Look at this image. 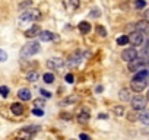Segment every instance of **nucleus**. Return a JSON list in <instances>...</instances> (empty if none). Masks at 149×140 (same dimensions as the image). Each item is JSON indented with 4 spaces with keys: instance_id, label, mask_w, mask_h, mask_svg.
Segmentation results:
<instances>
[{
    "instance_id": "f257e3e1",
    "label": "nucleus",
    "mask_w": 149,
    "mask_h": 140,
    "mask_svg": "<svg viewBox=\"0 0 149 140\" xmlns=\"http://www.w3.org/2000/svg\"><path fill=\"white\" fill-rule=\"evenodd\" d=\"M40 51V44L37 41H29L24 45V48L21 50V57L22 58H26V57H31L34 54H37Z\"/></svg>"
},
{
    "instance_id": "f8f14e48",
    "label": "nucleus",
    "mask_w": 149,
    "mask_h": 140,
    "mask_svg": "<svg viewBox=\"0 0 149 140\" xmlns=\"http://www.w3.org/2000/svg\"><path fill=\"white\" fill-rule=\"evenodd\" d=\"M136 31L137 32H142V34H148L149 32V22L145 19V21H139L136 24Z\"/></svg>"
},
{
    "instance_id": "ea45409f",
    "label": "nucleus",
    "mask_w": 149,
    "mask_h": 140,
    "mask_svg": "<svg viewBox=\"0 0 149 140\" xmlns=\"http://www.w3.org/2000/svg\"><path fill=\"white\" fill-rule=\"evenodd\" d=\"M100 118H101V120H107L108 115H107V114H100Z\"/></svg>"
},
{
    "instance_id": "f704fd0d",
    "label": "nucleus",
    "mask_w": 149,
    "mask_h": 140,
    "mask_svg": "<svg viewBox=\"0 0 149 140\" xmlns=\"http://www.w3.org/2000/svg\"><path fill=\"white\" fill-rule=\"evenodd\" d=\"M64 79H66V82H67V83H73V80H74L73 75H70V73H69V75H66V78H64Z\"/></svg>"
},
{
    "instance_id": "2f4dec72",
    "label": "nucleus",
    "mask_w": 149,
    "mask_h": 140,
    "mask_svg": "<svg viewBox=\"0 0 149 140\" xmlns=\"http://www.w3.org/2000/svg\"><path fill=\"white\" fill-rule=\"evenodd\" d=\"M31 5H32L31 0H26V2H22V3L19 5V9H25V8H28V6H31Z\"/></svg>"
},
{
    "instance_id": "37998d69",
    "label": "nucleus",
    "mask_w": 149,
    "mask_h": 140,
    "mask_svg": "<svg viewBox=\"0 0 149 140\" xmlns=\"http://www.w3.org/2000/svg\"><path fill=\"white\" fill-rule=\"evenodd\" d=\"M148 83H149V79H148Z\"/></svg>"
},
{
    "instance_id": "a19ab883",
    "label": "nucleus",
    "mask_w": 149,
    "mask_h": 140,
    "mask_svg": "<svg viewBox=\"0 0 149 140\" xmlns=\"http://www.w3.org/2000/svg\"><path fill=\"white\" fill-rule=\"evenodd\" d=\"M145 19H146V21L149 22V9H148V10L145 12Z\"/></svg>"
},
{
    "instance_id": "39448f33",
    "label": "nucleus",
    "mask_w": 149,
    "mask_h": 140,
    "mask_svg": "<svg viewBox=\"0 0 149 140\" xmlns=\"http://www.w3.org/2000/svg\"><path fill=\"white\" fill-rule=\"evenodd\" d=\"M145 66H146V61L143 60V58H134L133 61H130L129 63V72H139V70H142V69H145Z\"/></svg>"
},
{
    "instance_id": "e433bc0d",
    "label": "nucleus",
    "mask_w": 149,
    "mask_h": 140,
    "mask_svg": "<svg viewBox=\"0 0 149 140\" xmlns=\"http://www.w3.org/2000/svg\"><path fill=\"white\" fill-rule=\"evenodd\" d=\"M91 16H92V18H94V16L98 18V16H100V10H98V9H94V10L91 12Z\"/></svg>"
},
{
    "instance_id": "f03ea898",
    "label": "nucleus",
    "mask_w": 149,
    "mask_h": 140,
    "mask_svg": "<svg viewBox=\"0 0 149 140\" xmlns=\"http://www.w3.org/2000/svg\"><path fill=\"white\" fill-rule=\"evenodd\" d=\"M38 128L40 127H25L16 133L15 140H31L34 137V134L38 131Z\"/></svg>"
},
{
    "instance_id": "cd10ccee",
    "label": "nucleus",
    "mask_w": 149,
    "mask_h": 140,
    "mask_svg": "<svg viewBox=\"0 0 149 140\" xmlns=\"http://www.w3.org/2000/svg\"><path fill=\"white\" fill-rule=\"evenodd\" d=\"M0 95H2L3 98H6L9 95V88L8 86H0Z\"/></svg>"
},
{
    "instance_id": "a878e982",
    "label": "nucleus",
    "mask_w": 149,
    "mask_h": 140,
    "mask_svg": "<svg viewBox=\"0 0 149 140\" xmlns=\"http://www.w3.org/2000/svg\"><path fill=\"white\" fill-rule=\"evenodd\" d=\"M127 42H129V37H126V35L117 38V44H118V45H126Z\"/></svg>"
},
{
    "instance_id": "a211bd4d",
    "label": "nucleus",
    "mask_w": 149,
    "mask_h": 140,
    "mask_svg": "<svg viewBox=\"0 0 149 140\" xmlns=\"http://www.w3.org/2000/svg\"><path fill=\"white\" fill-rule=\"evenodd\" d=\"M148 75H149L148 69H142V70H139V72H136V73H134L133 80H146Z\"/></svg>"
},
{
    "instance_id": "6e6552de",
    "label": "nucleus",
    "mask_w": 149,
    "mask_h": 140,
    "mask_svg": "<svg viewBox=\"0 0 149 140\" xmlns=\"http://www.w3.org/2000/svg\"><path fill=\"white\" fill-rule=\"evenodd\" d=\"M121 58H123L124 61L130 63V61H133L134 58H137V51H136L134 48H126V50H123V53H121Z\"/></svg>"
},
{
    "instance_id": "f3484780",
    "label": "nucleus",
    "mask_w": 149,
    "mask_h": 140,
    "mask_svg": "<svg viewBox=\"0 0 149 140\" xmlns=\"http://www.w3.org/2000/svg\"><path fill=\"white\" fill-rule=\"evenodd\" d=\"M10 111H12V114H15V115H22V114H24V105L19 104V102H13V104L10 105Z\"/></svg>"
},
{
    "instance_id": "4be33fe9",
    "label": "nucleus",
    "mask_w": 149,
    "mask_h": 140,
    "mask_svg": "<svg viewBox=\"0 0 149 140\" xmlns=\"http://www.w3.org/2000/svg\"><path fill=\"white\" fill-rule=\"evenodd\" d=\"M118 98H120L121 101L127 102V101L130 99V94H129V91H127V89H121V91H120V95H118Z\"/></svg>"
},
{
    "instance_id": "9d476101",
    "label": "nucleus",
    "mask_w": 149,
    "mask_h": 140,
    "mask_svg": "<svg viewBox=\"0 0 149 140\" xmlns=\"http://www.w3.org/2000/svg\"><path fill=\"white\" fill-rule=\"evenodd\" d=\"M63 64H64V63H63V60H61V58H57V57H54V58H50V60L47 61V67H48V69H51V70L60 69Z\"/></svg>"
},
{
    "instance_id": "b1692460",
    "label": "nucleus",
    "mask_w": 149,
    "mask_h": 140,
    "mask_svg": "<svg viewBox=\"0 0 149 140\" xmlns=\"http://www.w3.org/2000/svg\"><path fill=\"white\" fill-rule=\"evenodd\" d=\"M146 6V0H134V8L136 9H143Z\"/></svg>"
},
{
    "instance_id": "20e7f679",
    "label": "nucleus",
    "mask_w": 149,
    "mask_h": 140,
    "mask_svg": "<svg viewBox=\"0 0 149 140\" xmlns=\"http://www.w3.org/2000/svg\"><path fill=\"white\" fill-rule=\"evenodd\" d=\"M41 18V13L38 10H26L21 15L19 18V22H32V21H37Z\"/></svg>"
},
{
    "instance_id": "79ce46f5",
    "label": "nucleus",
    "mask_w": 149,
    "mask_h": 140,
    "mask_svg": "<svg viewBox=\"0 0 149 140\" xmlns=\"http://www.w3.org/2000/svg\"><path fill=\"white\" fill-rule=\"evenodd\" d=\"M146 99L149 101V91H148V94H146Z\"/></svg>"
},
{
    "instance_id": "72a5a7b5",
    "label": "nucleus",
    "mask_w": 149,
    "mask_h": 140,
    "mask_svg": "<svg viewBox=\"0 0 149 140\" xmlns=\"http://www.w3.org/2000/svg\"><path fill=\"white\" fill-rule=\"evenodd\" d=\"M6 60H8V54L3 50H0V61H6Z\"/></svg>"
},
{
    "instance_id": "2eb2a0df",
    "label": "nucleus",
    "mask_w": 149,
    "mask_h": 140,
    "mask_svg": "<svg viewBox=\"0 0 149 140\" xmlns=\"http://www.w3.org/2000/svg\"><path fill=\"white\" fill-rule=\"evenodd\" d=\"M38 37H40V40H41V41H44V42L51 41V40H57V37H56L53 32H50V31H41Z\"/></svg>"
},
{
    "instance_id": "423d86ee",
    "label": "nucleus",
    "mask_w": 149,
    "mask_h": 140,
    "mask_svg": "<svg viewBox=\"0 0 149 140\" xmlns=\"http://www.w3.org/2000/svg\"><path fill=\"white\" fill-rule=\"evenodd\" d=\"M82 61V53L81 51H74L70 57H69V60H67V67H76V66H79V63Z\"/></svg>"
},
{
    "instance_id": "7c9ffc66",
    "label": "nucleus",
    "mask_w": 149,
    "mask_h": 140,
    "mask_svg": "<svg viewBox=\"0 0 149 140\" xmlns=\"http://www.w3.org/2000/svg\"><path fill=\"white\" fill-rule=\"evenodd\" d=\"M32 114H34V115L41 117V115H44V111H42L41 108H34V110H32Z\"/></svg>"
},
{
    "instance_id": "4468645a",
    "label": "nucleus",
    "mask_w": 149,
    "mask_h": 140,
    "mask_svg": "<svg viewBox=\"0 0 149 140\" xmlns=\"http://www.w3.org/2000/svg\"><path fill=\"white\" fill-rule=\"evenodd\" d=\"M81 98L78 96V95H70V96H66L61 102H60V105L61 107H66V105H72V104H76L78 101H79Z\"/></svg>"
},
{
    "instance_id": "aec40b11",
    "label": "nucleus",
    "mask_w": 149,
    "mask_h": 140,
    "mask_svg": "<svg viewBox=\"0 0 149 140\" xmlns=\"http://www.w3.org/2000/svg\"><path fill=\"white\" fill-rule=\"evenodd\" d=\"M78 28H79V31H81L82 34H89V32H91V25H89L88 22H81Z\"/></svg>"
},
{
    "instance_id": "58836bf2",
    "label": "nucleus",
    "mask_w": 149,
    "mask_h": 140,
    "mask_svg": "<svg viewBox=\"0 0 149 140\" xmlns=\"http://www.w3.org/2000/svg\"><path fill=\"white\" fill-rule=\"evenodd\" d=\"M61 118H63V120H70L72 117H70L69 114H63V117H61Z\"/></svg>"
},
{
    "instance_id": "c756f323",
    "label": "nucleus",
    "mask_w": 149,
    "mask_h": 140,
    "mask_svg": "<svg viewBox=\"0 0 149 140\" xmlns=\"http://www.w3.org/2000/svg\"><path fill=\"white\" fill-rule=\"evenodd\" d=\"M113 111H114V114H117V115H123L124 108H123V107H114V108H113Z\"/></svg>"
},
{
    "instance_id": "bb28decb",
    "label": "nucleus",
    "mask_w": 149,
    "mask_h": 140,
    "mask_svg": "<svg viewBox=\"0 0 149 140\" xmlns=\"http://www.w3.org/2000/svg\"><path fill=\"white\" fill-rule=\"evenodd\" d=\"M67 5H69L72 9H78V6H79V0H67Z\"/></svg>"
},
{
    "instance_id": "1a4fd4ad",
    "label": "nucleus",
    "mask_w": 149,
    "mask_h": 140,
    "mask_svg": "<svg viewBox=\"0 0 149 140\" xmlns=\"http://www.w3.org/2000/svg\"><path fill=\"white\" fill-rule=\"evenodd\" d=\"M146 85H148V80H133V79H132L130 88H132V91H134V92H142V91L146 88Z\"/></svg>"
},
{
    "instance_id": "dca6fc26",
    "label": "nucleus",
    "mask_w": 149,
    "mask_h": 140,
    "mask_svg": "<svg viewBox=\"0 0 149 140\" xmlns=\"http://www.w3.org/2000/svg\"><path fill=\"white\" fill-rule=\"evenodd\" d=\"M18 98H19L21 101H24V102L29 101V99H31V92H29V89H26V88L19 89V91H18Z\"/></svg>"
},
{
    "instance_id": "9b49d317",
    "label": "nucleus",
    "mask_w": 149,
    "mask_h": 140,
    "mask_svg": "<svg viewBox=\"0 0 149 140\" xmlns=\"http://www.w3.org/2000/svg\"><path fill=\"white\" fill-rule=\"evenodd\" d=\"M89 118H91L89 111H88L86 108H82V110L79 111V114H78V121H79L81 124H85V123L89 121Z\"/></svg>"
},
{
    "instance_id": "393cba45",
    "label": "nucleus",
    "mask_w": 149,
    "mask_h": 140,
    "mask_svg": "<svg viewBox=\"0 0 149 140\" xmlns=\"http://www.w3.org/2000/svg\"><path fill=\"white\" fill-rule=\"evenodd\" d=\"M42 79H44L45 83H53V82H54V76H53L51 73H45V75L42 76Z\"/></svg>"
},
{
    "instance_id": "7ed1b4c3",
    "label": "nucleus",
    "mask_w": 149,
    "mask_h": 140,
    "mask_svg": "<svg viewBox=\"0 0 149 140\" xmlns=\"http://www.w3.org/2000/svg\"><path fill=\"white\" fill-rule=\"evenodd\" d=\"M146 98L142 95H136L134 98H132V108L134 111H143L146 108Z\"/></svg>"
},
{
    "instance_id": "c85d7f7f",
    "label": "nucleus",
    "mask_w": 149,
    "mask_h": 140,
    "mask_svg": "<svg viewBox=\"0 0 149 140\" xmlns=\"http://www.w3.org/2000/svg\"><path fill=\"white\" fill-rule=\"evenodd\" d=\"M34 105H35V108H44V105H45V102H44V99H35L34 101Z\"/></svg>"
},
{
    "instance_id": "473e14b6",
    "label": "nucleus",
    "mask_w": 149,
    "mask_h": 140,
    "mask_svg": "<svg viewBox=\"0 0 149 140\" xmlns=\"http://www.w3.org/2000/svg\"><path fill=\"white\" fill-rule=\"evenodd\" d=\"M127 118L130 121H136V120H139V115H136L134 112H130V114H127Z\"/></svg>"
},
{
    "instance_id": "4c0bfd02",
    "label": "nucleus",
    "mask_w": 149,
    "mask_h": 140,
    "mask_svg": "<svg viewBox=\"0 0 149 140\" xmlns=\"http://www.w3.org/2000/svg\"><path fill=\"white\" fill-rule=\"evenodd\" d=\"M41 94H42V96L51 98V92H48V91H44V89H41Z\"/></svg>"
},
{
    "instance_id": "ddd939ff",
    "label": "nucleus",
    "mask_w": 149,
    "mask_h": 140,
    "mask_svg": "<svg viewBox=\"0 0 149 140\" xmlns=\"http://www.w3.org/2000/svg\"><path fill=\"white\" fill-rule=\"evenodd\" d=\"M40 32H41L40 26H38V25H32L29 29L25 31V37H26V38H34V37L40 35Z\"/></svg>"
},
{
    "instance_id": "0eeeda50",
    "label": "nucleus",
    "mask_w": 149,
    "mask_h": 140,
    "mask_svg": "<svg viewBox=\"0 0 149 140\" xmlns=\"http://www.w3.org/2000/svg\"><path fill=\"white\" fill-rule=\"evenodd\" d=\"M129 42H132L134 47L142 45V44H143V34H142V32H137V31L132 32V34L129 35Z\"/></svg>"
},
{
    "instance_id": "6ab92c4d",
    "label": "nucleus",
    "mask_w": 149,
    "mask_h": 140,
    "mask_svg": "<svg viewBox=\"0 0 149 140\" xmlns=\"http://www.w3.org/2000/svg\"><path fill=\"white\" fill-rule=\"evenodd\" d=\"M139 120H140L142 124L149 125V111H148V110H143V111L139 114Z\"/></svg>"
},
{
    "instance_id": "412c9836",
    "label": "nucleus",
    "mask_w": 149,
    "mask_h": 140,
    "mask_svg": "<svg viewBox=\"0 0 149 140\" xmlns=\"http://www.w3.org/2000/svg\"><path fill=\"white\" fill-rule=\"evenodd\" d=\"M26 80L28 82H37L38 80V73L35 72V70H31V72L26 73Z\"/></svg>"
},
{
    "instance_id": "5701e85b",
    "label": "nucleus",
    "mask_w": 149,
    "mask_h": 140,
    "mask_svg": "<svg viewBox=\"0 0 149 140\" xmlns=\"http://www.w3.org/2000/svg\"><path fill=\"white\" fill-rule=\"evenodd\" d=\"M95 31H97V34H98L100 37H107V29H105L104 26H101V25H98Z\"/></svg>"
},
{
    "instance_id": "c9c22d12",
    "label": "nucleus",
    "mask_w": 149,
    "mask_h": 140,
    "mask_svg": "<svg viewBox=\"0 0 149 140\" xmlns=\"http://www.w3.org/2000/svg\"><path fill=\"white\" fill-rule=\"evenodd\" d=\"M79 139H81V140H91V137H89L88 134H85V133H81V134H79Z\"/></svg>"
}]
</instances>
